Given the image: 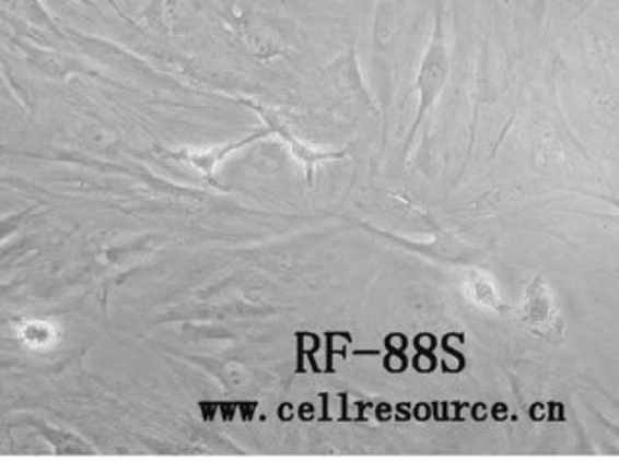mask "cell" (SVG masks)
Listing matches in <instances>:
<instances>
[{"label":"cell","instance_id":"1","mask_svg":"<svg viewBox=\"0 0 619 462\" xmlns=\"http://www.w3.org/2000/svg\"><path fill=\"white\" fill-rule=\"evenodd\" d=\"M440 55L434 52V57L428 60L427 67H424V72H422V93H424V99H430V95L434 93V87L437 82H440V78H442V67H440Z\"/></svg>","mask_w":619,"mask_h":462},{"label":"cell","instance_id":"2","mask_svg":"<svg viewBox=\"0 0 619 462\" xmlns=\"http://www.w3.org/2000/svg\"><path fill=\"white\" fill-rule=\"evenodd\" d=\"M385 345L392 351V353H402L407 348V339L405 335H399V333H394V335L387 336L385 339Z\"/></svg>","mask_w":619,"mask_h":462},{"label":"cell","instance_id":"3","mask_svg":"<svg viewBox=\"0 0 619 462\" xmlns=\"http://www.w3.org/2000/svg\"><path fill=\"white\" fill-rule=\"evenodd\" d=\"M414 346H417L419 353H432V348L435 346V339L432 335H428V333H422V335L417 336Z\"/></svg>","mask_w":619,"mask_h":462},{"label":"cell","instance_id":"4","mask_svg":"<svg viewBox=\"0 0 619 462\" xmlns=\"http://www.w3.org/2000/svg\"><path fill=\"white\" fill-rule=\"evenodd\" d=\"M535 2H545V0H535Z\"/></svg>","mask_w":619,"mask_h":462}]
</instances>
